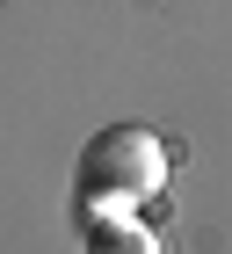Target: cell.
Instances as JSON below:
<instances>
[{"label": "cell", "mask_w": 232, "mask_h": 254, "mask_svg": "<svg viewBox=\"0 0 232 254\" xmlns=\"http://www.w3.org/2000/svg\"><path fill=\"white\" fill-rule=\"evenodd\" d=\"M167 189V145L145 124H109L80 153V225L102 211H138L145 196Z\"/></svg>", "instance_id": "obj_1"}, {"label": "cell", "mask_w": 232, "mask_h": 254, "mask_svg": "<svg viewBox=\"0 0 232 254\" xmlns=\"http://www.w3.org/2000/svg\"><path fill=\"white\" fill-rule=\"evenodd\" d=\"M87 254H160V233L138 211H102L87 218Z\"/></svg>", "instance_id": "obj_2"}]
</instances>
